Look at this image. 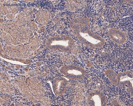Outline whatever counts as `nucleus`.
Masks as SVG:
<instances>
[{"label": "nucleus", "mask_w": 133, "mask_h": 106, "mask_svg": "<svg viewBox=\"0 0 133 106\" xmlns=\"http://www.w3.org/2000/svg\"><path fill=\"white\" fill-rule=\"evenodd\" d=\"M89 24V19L86 17L72 19L70 22L77 37L84 45L91 48L102 47L104 44V40L91 30Z\"/></svg>", "instance_id": "nucleus-1"}, {"label": "nucleus", "mask_w": 133, "mask_h": 106, "mask_svg": "<svg viewBox=\"0 0 133 106\" xmlns=\"http://www.w3.org/2000/svg\"><path fill=\"white\" fill-rule=\"evenodd\" d=\"M74 41L69 36H62L59 39H54L50 41L49 47L51 49H58L69 52L73 46Z\"/></svg>", "instance_id": "nucleus-2"}, {"label": "nucleus", "mask_w": 133, "mask_h": 106, "mask_svg": "<svg viewBox=\"0 0 133 106\" xmlns=\"http://www.w3.org/2000/svg\"><path fill=\"white\" fill-rule=\"evenodd\" d=\"M61 72L66 77L73 80L82 79L85 75V71L82 67L74 65L64 66L61 69Z\"/></svg>", "instance_id": "nucleus-3"}, {"label": "nucleus", "mask_w": 133, "mask_h": 106, "mask_svg": "<svg viewBox=\"0 0 133 106\" xmlns=\"http://www.w3.org/2000/svg\"><path fill=\"white\" fill-rule=\"evenodd\" d=\"M108 33L112 41L117 43H124L127 39L125 33L119 29H111L109 30Z\"/></svg>", "instance_id": "nucleus-4"}, {"label": "nucleus", "mask_w": 133, "mask_h": 106, "mask_svg": "<svg viewBox=\"0 0 133 106\" xmlns=\"http://www.w3.org/2000/svg\"><path fill=\"white\" fill-rule=\"evenodd\" d=\"M67 81L65 78H57L54 81V88L56 94L60 95L65 91L67 85Z\"/></svg>", "instance_id": "nucleus-5"}]
</instances>
